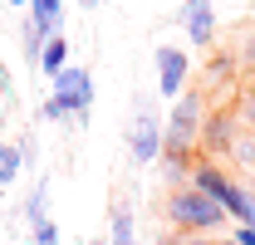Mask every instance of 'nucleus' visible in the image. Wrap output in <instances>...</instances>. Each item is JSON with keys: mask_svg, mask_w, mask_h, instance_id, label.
Segmentation results:
<instances>
[{"mask_svg": "<svg viewBox=\"0 0 255 245\" xmlns=\"http://www.w3.org/2000/svg\"><path fill=\"white\" fill-rule=\"evenodd\" d=\"M162 216H167V226H172L177 236H221V226L231 221L226 206H216L206 191H196L191 182L177 186V191H167Z\"/></svg>", "mask_w": 255, "mask_h": 245, "instance_id": "obj_1", "label": "nucleus"}, {"mask_svg": "<svg viewBox=\"0 0 255 245\" xmlns=\"http://www.w3.org/2000/svg\"><path fill=\"white\" fill-rule=\"evenodd\" d=\"M89 108H94V74L84 64H69L59 79L49 84V98L39 108L44 122H64V118H79V127L89 122Z\"/></svg>", "mask_w": 255, "mask_h": 245, "instance_id": "obj_2", "label": "nucleus"}, {"mask_svg": "<svg viewBox=\"0 0 255 245\" xmlns=\"http://www.w3.org/2000/svg\"><path fill=\"white\" fill-rule=\"evenodd\" d=\"M206 98L201 89H187L172 108H167V127H162V152L177 157H196V142H201V127H206Z\"/></svg>", "mask_w": 255, "mask_h": 245, "instance_id": "obj_3", "label": "nucleus"}, {"mask_svg": "<svg viewBox=\"0 0 255 245\" xmlns=\"http://www.w3.org/2000/svg\"><path fill=\"white\" fill-rule=\"evenodd\" d=\"M191 186H196V191H206L216 206H226V216H231V221L241 216V206H246V191H251L246 182H236L221 162H211V157H196V162H191Z\"/></svg>", "mask_w": 255, "mask_h": 245, "instance_id": "obj_4", "label": "nucleus"}, {"mask_svg": "<svg viewBox=\"0 0 255 245\" xmlns=\"http://www.w3.org/2000/svg\"><path fill=\"white\" fill-rule=\"evenodd\" d=\"M162 127H167V113H157V103H137V113H132V127H128V152L137 167H152L162 157Z\"/></svg>", "mask_w": 255, "mask_h": 245, "instance_id": "obj_5", "label": "nucleus"}, {"mask_svg": "<svg viewBox=\"0 0 255 245\" xmlns=\"http://www.w3.org/2000/svg\"><path fill=\"white\" fill-rule=\"evenodd\" d=\"M236 137H241V113H236V103H231V108H211V113H206V127H201V142H196V157L221 162V157H231Z\"/></svg>", "mask_w": 255, "mask_h": 245, "instance_id": "obj_6", "label": "nucleus"}, {"mask_svg": "<svg viewBox=\"0 0 255 245\" xmlns=\"http://www.w3.org/2000/svg\"><path fill=\"white\" fill-rule=\"evenodd\" d=\"M157 93L162 98H182L187 93V79H191V54L182 49V44H157Z\"/></svg>", "mask_w": 255, "mask_h": 245, "instance_id": "obj_7", "label": "nucleus"}, {"mask_svg": "<svg viewBox=\"0 0 255 245\" xmlns=\"http://www.w3.org/2000/svg\"><path fill=\"white\" fill-rule=\"evenodd\" d=\"M177 25H182V34H187L196 49H206V44L216 39V5H211V0H182Z\"/></svg>", "mask_w": 255, "mask_h": 245, "instance_id": "obj_8", "label": "nucleus"}, {"mask_svg": "<svg viewBox=\"0 0 255 245\" xmlns=\"http://www.w3.org/2000/svg\"><path fill=\"white\" fill-rule=\"evenodd\" d=\"M34 69H39V74H44L49 84H54L64 69H69V34H64V30L54 34V39H49L44 49H39V64H34Z\"/></svg>", "mask_w": 255, "mask_h": 245, "instance_id": "obj_9", "label": "nucleus"}, {"mask_svg": "<svg viewBox=\"0 0 255 245\" xmlns=\"http://www.w3.org/2000/svg\"><path fill=\"white\" fill-rule=\"evenodd\" d=\"M108 245H142L137 241V226H132V211H128L123 201H118L113 216H108Z\"/></svg>", "mask_w": 255, "mask_h": 245, "instance_id": "obj_10", "label": "nucleus"}, {"mask_svg": "<svg viewBox=\"0 0 255 245\" xmlns=\"http://www.w3.org/2000/svg\"><path fill=\"white\" fill-rule=\"evenodd\" d=\"M191 162H196V157L162 152V157H157V172H162V182L172 186V191H177V186H187V182H191Z\"/></svg>", "mask_w": 255, "mask_h": 245, "instance_id": "obj_11", "label": "nucleus"}, {"mask_svg": "<svg viewBox=\"0 0 255 245\" xmlns=\"http://www.w3.org/2000/svg\"><path fill=\"white\" fill-rule=\"evenodd\" d=\"M25 221H30V231H39L44 221H49V182L39 177L30 186V196H25Z\"/></svg>", "mask_w": 255, "mask_h": 245, "instance_id": "obj_12", "label": "nucleus"}, {"mask_svg": "<svg viewBox=\"0 0 255 245\" xmlns=\"http://www.w3.org/2000/svg\"><path fill=\"white\" fill-rule=\"evenodd\" d=\"M54 25H39V20H25V25H20V39H25V59L30 64H39V49H44V44H49V39H54Z\"/></svg>", "mask_w": 255, "mask_h": 245, "instance_id": "obj_13", "label": "nucleus"}, {"mask_svg": "<svg viewBox=\"0 0 255 245\" xmlns=\"http://www.w3.org/2000/svg\"><path fill=\"white\" fill-rule=\"evenodd\" d=\"M20 172H25L20 147H15V142H0V191H10V186L20 182Z\"/></svg>", "mask_w": 255, "mask_h": 245, "instance_id": "obj_14", "label": "nucleus"}, {"mask_svg": "<svg viewBox=\"0 0 255 245\" xmlns=\"http://www.w3.org/2000/svg\"><path fill=\"white\" fill-rule=\"evenodd\" d=\"M30 20L59 30V25H64V0H30Z\"/></svg>", "mask_w": 255, "mask_h": 245, "instance_id": "obj_15", "label": "nucleus"}, {"mask_svg": "<svg viewBox=\"0 0 255 245\" xmlns=\"http://www.w3.org/2000/svg\"><path fill=\"white\" fill-rule=\"evenodd\" d=\"M231 162H236V167H246V177L255 172V132H251V137H236V147H231Z\"/></svg>", "mask_w": 255, "mask_h": 245, "instance_id": "obj_16", "label": "nucleus"}, {"mask_svg": "<svg viewBox=\"0 0 255 245\" xmlns=\"http://www.w3.org/2000/svg\"><path fill=\"white\" fill-rule=\"evenodd\" d=\"M30 245H59V226H54V221H44L39 231H30Z\"/></svg>", "mask_w": 255, "mask_h": 245, "instance_id": "obj_17", "label": "nucleus"}, {"mask_svg": "<svg viewBox=\"0 0 255 245\" xmlns=\"http://www.w3.org/2000/svg\"><path fill=\"white\" fill-rule=\"evenodd\" d=\"M236 113H241V122H251V127H255V89H246L241 98H236Z\"/></svg>", "mask_w": 255, "mask_h": 245, "instance_id": "obj_18", "label": "nucleus"}, {"mask_svg": "<svg viewBox=\"0 0 255 245\" xmlns=\"http://www.w3.org/2000/svg\"><path fill=\"white\" fill-rule=\"evenodd\" d=\"M20 162H25V167H39V147H34V137L20 142Z\"/></svg>", "mask_w": 255, "mask_h": 245, "instance_id": "obj_19", "label": "nucleus"}, {"mask_svg": "<svg viewBox=\"0 0 255 245\" xmlns=\"http://www.w3.org/2000/svg\"><path fill=\"white\" fill-rule=\"evenodd\" d=\"M231 236H236V245H255V226H236Z\"/></svg>", "mask_w": 255, "mask_h": 245, "instance_id": "obj_20", "label": "nucleus"}, {"mask_svg": "<svg viewBox=\"0 0 255 245\" xmlns=\"http://www.w3.org/2000/svg\"><path fill=\"white\" fill-rule=\"evenodd\" d=\"M211 245H236V236H211Z\"/></svg>", "mask_w": 255, "mask_h": 245, "instance_id": "obj_21", "label": "nucleus"}, {"mask_svg": "<svg viewBox=\"0 0 255 245\" xmlns=\"http://www.w3.org/2000/svg\"><path fill=\"white\" fill-rule=\"evenodd\" d=\"M79 10H98V0H79Z\"/></svg>", "mask_w": 255, "mask_h": 245, "instance_id": "obj_22", "label": "nucleus"}, {"mask_svg": "<svg viewBox=\"0 0 255 245\" xmlns=\"http://www.w3.org/2000/svg\"><path fill=\"white\" fill-rule=\"evenodd\" d=\"M5 5H25V10H30V0H5Z\"/></svg>", "mask_w": 255, "mask_h": 245, "instance_id": "obj_23", "label": "nucleus"}, {"mask_svg": "<svg viewBox=\"0 0 255 245\" xmlns=\"http://www.w3.org/2000/svg\"><path fill=\"white\" fill-rule=\"evenodd\" d=\"M246 182H251V186H255V172H251V177H246Z\"/></svg>", "mask_w": 255, "mask_h": 245, "instance_id": "obj_24", "label": "nucleus"}, {"mask_svg": "<svg viewBox=\"0 0 255 245\" xmlns=\"http://www.w3.org/2000/svg\"><path fill=\"white\" fill-rule=\"evenodd\" d=\"M89 245H108V241H89Z\"/></svg>", "mask_w": 255, "mask_h": 245, "instance_id": "obj_25", "label": "nucleus"}]
</instances>
